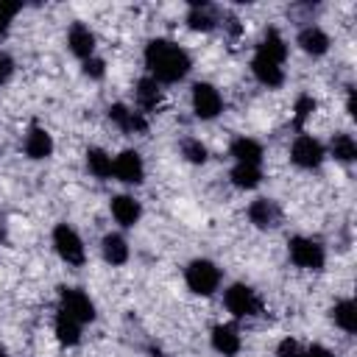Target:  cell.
<instances>
[{
  "mask_svg": "<svg viewBox=\"0 0 357 357\" xmlns=\"http://www.w3.org/2000/svg\"><path fill=\"white\" fill-rule=\"evenodd\" d=\"M304 357H335L326 346H310L307 351H304Z\"/></svg>",
  "mask_w": 357,
  "mask_h": 357,
  "instance_id": "836d02e7",
  "label": "cell"
},
{
  "mask_svg": "<svg viewBox=\"0 0 357 357\" xmlns=\"http://www.w3.org/2000/svg\"><path fill=\"white\" fill-rule=\"evenodd\" d=\"M184 279H187V287H190L192 293H198V296H212V293L218 290V284H220V271H218V265L209 262V259H195V262L187 265Z\"/></svg>",
  "mask_w": 357,
  "mask_h": 357,
  "instance_id": "7a4b0ae2",
  "label": "cell"
},
{
  "mask_svg": "<svg viewBox=\"0 0 357 357\" xmlns=\"http://www.w3.org/2000/svg\"><path fill=\"white\" fill-rule=\"evenodd\" d=\"M159 100H162L159 81H153V78H142V81L137 84V103H139V109L153 112V109L159 106Z\"/></svg>",
  "mask_w": 357,
  "mask_h": 357,
  "instance_id": "603a6c76",
  "label": "cell"
},
{
  "mask_svg": "<svg viewBox=\"0 0 357 357\" xmlns=\"http://www.w3.org/2000/svg\"><path fill=\"white\" fill-rule=\"evenodd\" d=\"M112 173L126 181V184H139L142 176H145V165H142V156L137 151H123L114 162H112Z\"/></svg>",
  "mask_w": 357,
  "mask_h": 357,
  "instance_id": "9c48e42d",
  "label": "cell"
},
{
  "mask_svg": "<svg viewBox=\"0 0 357 357\" xmlns=\"http://www.w3.org/2000/svg\"><path fill=\"white\" fill-rule=\"evenodd\" d=\"M59 298H61V312H67L78 324H89L95 318V304L89 301V296L84 290H78V287H61Z\"/></svg>",
  "mask_w": 357,
  "mask_h": 357,
  "instance_id": "8992f818",
  "label": "cell"
},
{
  "mask_svg": "<svg viewBox=\"0 0 357 357\" xmlns=\"http://www.w3.org/2000/svg\"><path fill=\"white\" fill-rule=\"evenodd\" d=\"M192 109L201 120H212L223 109V98L212 84H195L192 86Z\"/></svg>",
  "mask_w": 357,
  "mask_h": 357,
  "instance_id": "52a82bcc",
  "label": "cell"
},
{
  "mask_svg": "<svg viewBox=\"0 0 357 357\" xmlns=\"http://www.w3.org/2000/svg\"><path fill=\"white\" fill-rule=\"evenodd\" d=\"M248 218H251V223H254L257 229H273V226H279V220H282V209H279L276 201H271V198H257V201L248 206Z\"/></svg>",
  "mask_w": 357,
  "mask_h": 357,
  "instance_id": "30bf717a",
  "label": "cell"
},
{
  "mask_svg": "<svg viewBox=\"0 0 357 357\" xmlns=\"http://www.w3.org/2000/svg\"><path fill=\"white\" fill-rule=\"evenodd\" d=\"M329 151L337 162H354L357 159V142L351 134H335L329 142Z\"/></svg>",
  "mask_w": 357,
  "mask_h": 357,
  "instance_id": "cb8c5ba5",
  "label": "cell"
},
{
  "mask_svg": "<svg viewBox=\"0 0 357 357\" xmlns=\"http://www.w3.org/2000/svg\"><path fill=\"white\" fill-rule=\"evenodd\" d=\"M290 259L298 265V268H307V271H321L324 268V245L318 240H310V237H293L290 245Z\"/></svg>",
  "mask_w": 357,
  "mask_h": 357,
  "instance_id": "3957f363",
  "label": "cell"
},
{
  "mask_svg": "<svg viewBox=\"0 0 357 357\" xmlns=\"http://www.w3.org/2000/svg\"><path fill=\"white\" fill-rule=\"evenodd\" d=\"M226 307L237 318H251V315L262 312V301H259V296L248 284H231L226 290Z\"/></svg>",
  "mask_w": 357,
  "mask_h": 357,
  "instance_id": "277c9868",
  "label": "cell"
},
{
  "mask_svg": "<svg viewBox=\"0 0 357 357\" xmlns=\"http://www.w3.org/2000/svg\"><path fill=\"white\" fill-rule=\"evenodd\" d=\"M259 178H262V173H259L257 165H234V170H231V184L234 187H243V190L257 187Z\"/></svg>",
  "mask_w": 357,
  "mask_h": 357,
  "instance_id": "4316f807",
  "label": "cell"
},
{
  "mask_svg": "<svg viewBox=\"0 0 357 357\" xmlns=\"http://www.w3.org/2000/svg\"><path fill=\"white\" fill-rule=\"evenodd\" d=\"M0 357H6V349H3V346H0Z\"/></svg>",
  "mask_w": 357,
  "mask_h": 357,
  "instance_id": "e575fe53",
  "label": "cell"
},
{
  "mask_svg": "<svg viewBox=\"0 0 357 357\" xmlns=\"http://www.w3.org/2000/svg\"><path fill=\"white\" fill-rule=\"evenodd\" d=\"M290 159H293L298 167L312 170V167H318V165L324 162V148H321V142L312 139L310 134H301V137H296V142H293V148H290Z\"/></svg>",
  "mask_w": 357,
  "mask_h": 357,
  "instance_id": "ba28073f",
  "label": "cell"
},
{
  "mask_svg": "<svg viewBox=\"0 0 357 357\" xmlns=\"http://www.w3.org/2000/svg\"><path fill=\"white\" fill-rule=\"evenodd\" d=\"M231 156L237 159V165H257L262 162V145L251 137H237L231 142Z\"/></svg>",
  "mask_w": 357,
  "mask_h": 357,
  "instance_id": "e0dca14e",
  "label": "cell"
},
{
  "mask_svg": "<svg viewBox=\"0 0 357 357\" xmlns=\"http://www.w3.org/2000/svg\"><path fill=\"white\" fill-rule=\"evenodd\" d=\"M276 357H304V349L298 340L293 337H284L279 346H276Z\"/></svg>",
  "mask_w": 357,
  "mask_h": 357,
  "instance_id": "f1b7e54d",
  "label": "cell"
},
{
  "mask_svg": "<svg viewBox=\"0 0 357 357\" xmlns=\"http://www.w3.org/2000/svg\"><path fill=\"white\" fill-rule=\"evenodd\" d=\"M109 117H112V123H117L126 134H142V131L148 128V120L142 117V112H134V109H128V106H123V103L109 106Z\"/></svg>",
  "mask_w": 357,
  "mask_h": 357,
  "instance_id": "8fae6325",
  "label": "cell"
},
{
  "mask_svg": "<svg viewBox=\"0 0 357 357\" xmlns=\"http://www.w3.org/2000/svg\"><path fill=\"white\" fill-rule=\"evenodd\" d=\"M86 167L92 176L98 178H109L112 176V156L103 148H89L86 151Z\"/></svg>",
  "mask_w": 357,
  "mask_h": 357,
  "instance_id": "484cf974",
  "label": "cell"
},
{
  "mask_svg": "<svg viewBox=\"0 0 357 357\" xmlns=\"http://www.w3.org/2000/svg\"><path fill=\"white\" fill-rule=\"evenodd\" d=\"M67 45H70V50L78 56V59H89L92 56V50H95V33L84 25V22H75L73 28H70V33H67Z\"/></svg>",
  "mask_w": 357,
  "mask_h": 357,
  "instance_id": "7c38bea8",
  "label": "cell"
},
{
  "mask_svg": "<svg viewBox=\"0 0 357 357\" xmlns=\"http://www.w3.org/2000/svg\"><path fill=\"white\" fill-rule=\"evenodd\" d=\"M25 153H28L31 159H47V156L53 153V139H50V134H47L45 128L33 126V128L28 131V137H25Z\"/></svg>",
  "mask_w": 357,
  "mask_h": 357,
  "instance_id": "2e32d148",
  "label": "cell"
},
{
  "mask_svg": "<svg viewBox=\"0 0 357 357\" xmlns=\"http://www.w3.org/2000/svg\"><path fill=\"white\" fill-rule=\"evenodd\" d=\"M112 215H114V220H117L120 226H134V223L139 220L142 209H139V204H137L131 195H117V198L112 201Z\"/></svg>",
  "mask_w": 357,
  "mask_h": 357,
  "instance_id": "d6986e66",
  "label": "cell"
},
{
  "mask_svg": "<svg viewBox=\"0 0 357 357\" xmlns=\"http://www.w3.org/2000/svg\"><path fill=\"white\" fill-rule=\"evenodd\" d=\"M312 112H315V100H312L310 95H301V98L296 100V123L301 126Z\"/></svg>",
  "mask_w": 357,
  "mask_h": 357,
  "instance_id": "f546056e",
  "label": "cell"
},
{
  "mask_svg": "<svg viewBox=\"0 0 357 357\" xmlns=\"http://www.w3.org/2000/svg\"><path fill=\"white\" fill-rule=\"evenodd\" d=\"M84 73H86L89 78H103V73H106V64H103V59H95V56H89V59L84 61Z\"/></svg>",
  "mask_w": 357,
  "mask_h": 357,
  "instance_id": "1f68e13d",
  "label": "cell"
},
{
  "mask_svg": "<svg viewBox=\"0 0 357 357\" xmlns=\"http://www.w3.org/2000/svg\"><path fill=\"white\" fill-rule=\"evenodd\" d=\"M298 45H301L304 53H310V56H321V53L329 50V36H326L318 25H307V28L298 33Z\"/></svg>",
  "mask_w": 357,
  "mask_h": 357,
  "instance_id": "ac0fdd59",
  "label": "cell"
},
{
  "mask_svg": "<svg viewBox=\"0 0 357 357\" xmlns=\"http://www.w3.org/2000/svg\"><path fill=\"white\" fill-rule=\"evenodd\" d=\"M332 318H335V324H337L343 332H349V335L357 332V307H354V301H349V298L337 301V304L332 307Z\"/></svg>",
  "mask_w": 357,
  "mask_h": 357,
  "instance_id": "7402d4cb",
  "label": "cell"
},
{
  "mask_svg": "<svg viewBox=\"0 0 357 357\" xmlns=\"http://www.w3.org/2000/svg\"><path fill=\"white\" fill-rule=\"evenodd\" d=\"M181 156H184L187 162H192V165H204V162H206V148H204L201 139L187 137V139L181 142Z\"/></svg>",
  "mask_w": 357,
  "mask_h": 357,
  "instance_id": "83f0119b",
  "label": "cell"
},
{
  "mask_svg": "<svg viewBox=\"0 0 357 357\" xmlns=\"http://www.w3.org/2000/svg\"><path fill=\"white\" fill-rule=\"evenodd\" d=\"M251 73H254V78H257L259 84H265V86H279V84L284 81L282 64H276V61H271V59H262V56H254Z\"/></svg>",
  "mask_w": 357,
  "mask_h": 357,
  "instance_id": "5bb4252c",
  "label": "cell"
},
{
  "mask_svg": "<svg viewBox=\"0 0 357 357\" xmlns=\"http://www.w3.org/2000/svg\"><path fill=\"white\" fill-rule=\"evenodd\" d=\"M53 245H56L59 257H61L64 262H70V265H81L84 257H86L81 237H78L75 229H70L67 223H59V226L53 229Z\"/></svg>",
  "mask_w": 357,
  "mask_h": 357,
  "instance_id": "5b68a950",
  "label": "cell"
},
{
  "mask_svg": "<svg viewBox=\"0 0 357 357\" xmlns=\"http://www.w3.org/2000/svg\"><path fill=\"white\" fill-rule=\"evenodd\" d=\"M56 337H59L61 343H67V346L78 343V337H81V324H78L75 318H70L67 312L59 310V315H56Z\"/></svg>",
  "mask_w": 357,
  "mask_h": 357,
  "instance_id": "d4e9b609",
  "label": "cell"
},
{
  "mask_svg": "<svg viewBox=\"0 0 357 357\" xmlns=\"http://www.w3.org/2000/svg\"><path fill=\"white\" fill-rule=\"evenodd\" d=\"M145 64L151 70V78L153 81H165V84L181 81L190 73V56H187V50H181L176 42H167V39H151L148 42V47H145Z\"/></svg>",
  "mask_w": 357,
  "mask_h": 357,
  "instance_id": "6da1fadb",
  "label": "cell"
},
{
  "mask_svg": "<svg viewBox=\"0 0 357 357\" xmlns=\"http://www.w3.org/2000/svg\"><path fill=\"white\" fill-rule=\"evenodd\" d=\"M11 73H14V61L6 53H0V81H6Z\"/></svg>",
  "mask_w": 357,
  "mask_h": 357,
  "instance_id": "d6a6232c",
  "label": "cell"
},
{
  "mask_svg": "<svg viewBox=\"0 0 357 357\" xmlns=\"http://www.w3.org/2000/svg\"><path fill=\"white\" fill-rule=\"evenodd\" d=\"M257 56L271 59V61H276V64L284 61V56H287V45H284V39L279 36L276 28H268V31H265V36H262V42H259V47H257Z\"/></svg>",
  "mask_w": 357,
  "mask_h": 357,
  "instance_id": "9a60e30c",
  "label": "cell"
},
{
  "mask_svg": "<svg viewBox=\"0 0 357 357\" xmlns=\"http://www.w3.org/2000/svg\"><path fill=\"white\" fill-rule=\"evenodd\" d=\"M20 8H22L20 3H0V36L8 31V22H11V17H14Z\"/></svg>",
  "mask_w": 357,
  "mask_h": 357,
  "instance_id": "4dcf8cb0",
  "label": "cell"
},
{
  "mask_svg": "<svg viewBox=\"0 0 357 357\" xmlns=\"http://www.w3.org/2000/svg\"><path fill=\"white\" fill-rule=\"evenodd\" d=\"M240 335H237V329L231 326V324H218L215 329H212V346H215V351H220L223 357H234L237 351H240Z\"/></svg>",
  "mask_w": 357,
  "mask_h": 357,
  "instance_id": "4fadbf2b",
  "label": "cell"
},
{
  "mask_svg": "<svg viewBox=\"0 0 357 357\" xmlns=\"http://www.w3.org/2000/svg\"><path fill=\"white\" fill-rule=\"evenodd\" d=\"M100 251H103V259L109 265H123L128 259V243L120 234H106L100 243Z\"/></svg>",
  "mask_w": 357,
  "mask_h": 357,
  "instance_id": "ffe728a7",
  "label": "cell"
},
{
  "mask_svg": "<svg viewBox=\"0 0 357 357\" xmlns=\"http://www.w3.org/2000/svg\"><path fill=\"white\" fill-rule=\"evenodd\" d=\"M187 25L192 31H212L218 25V14L206 3H192L190 14H187Z\"/></svg>",
  "mask_w": 357,
  "mask_h": 357,
  "instance_id": "44dd1931",
  "label": "cell"
}]
</instances>
